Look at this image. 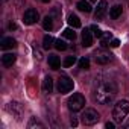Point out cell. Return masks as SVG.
<instances>
[{"instance_id": "6da1fadb", "label": "cell", "mask_w": 129, "mask_h": 129, "mask_svg": "<svg viewBox=\"0 0 129 129\" xmlns=\"http://www.w3.org/2000/svg\"><path fill=\"white\" fill-rule=\"evenodd\" d=\"M117 94V87L112 81L103 79L99 81L96 84V90H94V99L100 103V105H109L112 103V100L115 99Z\"/></svg>"}, {"instance_id": "7a4b0ae2", "label": "cell", "mask_w": 129, "mask_h": 129, "mask_svg": "<svg viewBox=\"0 0 129 129\" xmlns=\"http://www.w3.org/2000/svg\"><path fill=\"white\" fill-rule=\"evenodd\" d=\"M129 114V102L127 100H120L114 105V111H112V117L115 123H121L126 115Z\"/></svg>"}, {"instance_id": "3957f363", "label": "cell", "mask_w": 129, "mask_h": 129, "mask_svg": "<svg viewBox=\"0 0 129 129\" xmlns=\"http://www.w3.org/2000/svg\"><path fill=\"white\" fill-rule=\"evenodd\" d=\"M67 106H69V109H70L72 112H78V111H81V109L85 106V97H84L81 93H75L73 96L69 97Z\"/></svg>"}, {"instance_id": "277c9868", "label": "cell", "mask_w": 129, "mask_h": 129, "mask_svg": "<svg viewBox=\"0 0 129 129\" xmlns=\"http://www.w3.org/2000/svg\"><path fill=\"white\" fill-rule=\"evenodd\" d=\"M82 123L84 124H87V126H93V124H96L99 120H100V115H99V112L96 111V109H93V108H88V109H85L84 112H82Z\"/></svg>"}, {"instance_id": "5b68a950", "label": "cell", "mask_w": 129, "mask_h": 129, "mask_svg": "<svg viewBox=\"0 0 129 129\" xmlns=\"http://www.w3.org/2000/svg\"><path fill=\"white\" fill-rule=\"evenodd\" d=\"M73 81L72 79H69V78H66V76H62V78H59L58 79V84H56V90H58V93H61V94H66V93H70L72 90H73Z\"/></svg>"}, {"instance_id": "8992f818", "label": "cell", "mask_w": 129, "mask_h": 129, "mask_svg": "<svg viewBox=\"0 0 129 129\" xmlns=\"http://www.w3.org/2000/svg\"><path fill=\"white\" fill-rule=\"evenodd\" d=\"M38 18H40V15H38V12L35 11V9H27L24 14H23V21H24V24H35L37 21H38Z\"/></svg>"}, {"instance_id": "52a82bcc", "label": "cell", "mask_w": 129, "mask_h": 129, "mask_svg": "<svg viewBox=\"0 0 129 129\" xmlns=\"http://www.w3.org/2000/svg\"><path fill=\"white\" fill-rule=\"evenodd\" d=\"M94 59H96V62H97V64H100V66H105V64H108V62H111V61H112V55H111V53H108V52L100 50V52H97V53H96Z\"/></svg>"}, {"instance_id": "ba28073f", "label": "cell", "mask_w": 129, "mask_h": 129, "mask_svg": "<svg viewBox=\"0 0 129 129\" xmlns=\"http://www.w3.org/2000/svg\"><path fill=\"white\" fill-rule=\"evenodd\" d=\"M106 11H108V3H106V0H100L99 5H97V9H96V12H94V18H96V20H102V18L105 17Z\"/></svg>"}, {"instance_id": "9c48e42d", "label": "cell", "mask_w": 129, "mask_h": 129, "mask_svg": "<svg viewBox=\"0 0 129 129\" xmlns=\"http://www.w3.org/2000/svg\"><path fill=\"white\" fill-rule=\"evenodd\" d=\"M91 29H84L82 32V46L84 47H91L93 46V35L90 32Z\"/></svg>"}, {"instance_id": "30bf717a", "label": "cell", "mask_w": 129, "mask_h": 129, "mask_svg": "<svg viewBox=\"0 0 129 129\" xmlns=\"http://www.w3.org/2000/svg\"><path fill=\"white\" fill-rule=\"evenodd\" d=\"M17 46V41L12 38V37H6L3 38L2 41H0V47H2L3 50H8V49H14Z\"/></svg>"}, {"instance_id": "8fae6325", "label": "cell", "mask_w": 129, "mask_h": 129, "mask_svg": "<svg viewBox=\"0 0 129 129\" xmlns=\"http://www.w3.org/2000/svg\"><path fill=\"white\" fill-rule=\"evenodd\" d=\"M41 88H43V93L44 94H50L53 91V79L50 76H46L44 81H43V87Z\"/></svg>"}, {"instance_id": "7c38bea8", "label": "cell", "mask_w": 129, "mask_h": 129, "mask_svg": "<svg viewBox=\"0 0 129 129\" xmlns=\"http://www.w3.org/2000/svg\"><path fill=\"white\" fill-rule=\"evenodd\" d=\"M15 59H17V56L14 53H5L2 56V64H3L5 67H11L12 64L15 62Z\"/></svg>"}, {"instance_id": "4fadbf2b", "label": "cell", "mask_w": 129, "mask_h": 129, "mask_svg": "<svg viewBox=\"0 0 129 129\" xmlns=\"http://www.w3.org/2000/svg\"><path fill=\"white\" fill-rule=\"evenodd\" d=\"M49 66H50L52 70H58L61 67V59L56 55H50L49 56Z\"/></svg>"}, {"instance_id": "5bb4252c", "label": "cell", "mask_w": 129, "mask_h": 129, "mask_svg": "<svg viewBox=\"0 0 129 129\" xmlns=\"http://www.w3.org/2000/svg\"><path fill=\"white\" fill-rule=\"evenodd\" d=\"M121 12H123V8H121L120 5H114V6L109 9V17H111L112 20H117V18L121 15Z\"/></svg>"}, {"instance_id": "9a60e30c", "label": "cell", "mask_w": 129, "mask_h": 129, "mask_svg": "<svg viewBox=\"0 0 129 129\" xmlns=\"http://www.w3.org/2000/svg\"><path fill=\"white\" fill-rule=\"evenodd\" d=\"M76 8H78L81 12H87V14H88V12H91V9H93V8H91V5H90L88 2H85V0H81V2H78Z\"/></svg>"}, {"instance_id": "2e32d148", "label": "cell", "mask_w": 129, "mask_h": 129, "mask_svg": "<svg viewBox=\"0 0 129 129\" xmlns=\"http://www.w3.org/2000/svg\"><path fill=\"white\" fill-rule=\"evenodd\" d=\"M67 21H69V24H70L72 27H75V29H78V27H81V20H79V17H78V15H75V14H72V15H69V18H67Z\"/></svg>"}, {"instance_id": "e0dca14e", "label": "cell", "mask_w": 129, "mask_h": 129, "mask_svg": "<svg viewBox=\"0 0 129 129\" xmlns=\"http://www.w3.org/2000/svg\"><path fill=\"white\" fill-rule=\"evenodd\" d=\"M52 46H55V40H53V37H52V35H46V37L43 38V47H44L46 50H49Z\"/></svg>"}, {"instance_id": "ac0fdd59", "label": "cell", "mask_w": 129, "mask_h": 129, "mask_svg": "<svg viewBox=\"0 0 129 129\" xmlns=\"http://www.w3.org/2000/svg\"><path fill=\"white\" fill-rule=\"evenodd\" d=\"M111 40V32H105L103 34V37L100 38V46H102V49H106L109 44H108V41Z\"/></svg>"}, {"instance_id": "d6986e66", "label": "cell", "mask_w": 129, "mask_h": 129, "mask_svg": "<svg viewBox=\"0 0 129 129\" xmlns=\"http://www.w3.org/2000/svg\"><path fill=\"white\" fill-rule=\"evenodd\" d=\"M43 27H44L46 30H52V29H53V21H52V17H50V15L44 17V20H43Z\"/></svg>"}, {"instance_id": "ffe728a7", "label": "cell", "mask_w": 129, "mask_h": 129, "mask_svg": "<svg viewBox=\"0 0 129 129\" xmlns=\"http://www.w3.org/2000/svg\"><path fill=\"white\" fill-rule=\"evenodd\" d=\"M75 62H76V56H73V55H72V56H67L66 59H64L62 66H64V67H72Z\"/></svg>"}, {"instance_id": "44dd1931", "label": "cell", "mask_w": 129, "mask_h": 129, "mask_svg": "<svg viewBox=\"0 0 129 129\" xmlns=\"http://www.w3.org/2000/svg\"><path fill=\"white\" fill-rule=\"evenodd\" d=\"M62 35H64V38H67V40H75L76 38V32L73 29H66L62 32Z\"/></svg>"}, {"instance_id": "7402d4cb", "label": "cell", "mask_w": 129, "mask_h": 129, "mask_svg": "<svg viewBox=\"0 0 129 129\" xmlns=\"http://www.w3.org/2000/svg\"><path fill=\"white\" fill-rule=\"evenodd\" d=\"M55 47L58 49V50H66L67 49V43L64 41V40H55Z\"/></svg>"}, {"instance_id": "603a6c76", "label": "cell", "mask_w": 129, "mask_h": 129, "mask_svg": "<svg viewBox=\"0 0 129 129\" xmlns=\"http://www.w3.org/2000/svg\"><path fill=\"white\" fill-rule=\"evenodd\" d=\"M79 69H82V70H88L90 69V59L88 58H82L79 61Z\"/></svg>"}, {"instance_id": "cb8c5ba5", "label": "cell", "mask_w": 129, "mask_h": 129, "mask_svg": "<svg viewBox=\"0 0 129 129\" xmlns=\"http://www.w3.org/2000/svg\"><path fill=\"white\" fill-rule=\"evenodd\" d=\"M90 29H91V32L94 34V37H97V38H102V37H103V32H102V30H100V29H99L96 24H93Z\"/></svg>"}, {"instance_id": "d4e9b609", "label": "cell", "mask_w": 129, "mask_h": 129, "mask_svg": "<svg viewBox=\"0 0 129 129\" xmlns=\"http://www.w3.org/2000/svg\"><path fill=\"white\" fill-rule=\"evenodd\" d=\"M109 46H111V47H118V46H120V40L114 38V40H112V41L109 43Z\"/></svg>"}, {"instance_id": "484cf974", "label": "cell", "mask_w": 129, "mask_h": 129, "mask_svg": "<svg viewBox=\"0 0 129 129\" xmlns=\"http://www.w3.org/2000/svg\"><path fill=\"white\" fill-rule=\"evenodd\" d=\"M34 55H35V58H37L38 61H40V59L43 58V56H41V52H40V50H37L35 47H34Z\"/></svg>"}, {"instance_id": "4316f807", "label": "cell", "mask_w": 129, "mask_h": 129, "mask_svg": "<svg viewBox=\"0 0 129 129\" xmlns=\"http://www.w3.org/2000/svg\"><path fill=\"white\" fill-rule=\"evenodd\" d=\"M8 27H9V30H15V29H17V24L12 21V23H9V24H8Z\"/></svg>"}, {"instance_id": "83f0119b", "label": "cell", "mask_w": 129, "mask_h": 129, "mask_svg": "<svg viewBox=\"0 0 129 129\" xmlns=\"http://www.w3.org/2000/svg\"><path fill=\"white\" fill-rule=\"evenodd\" d=\"M70 124H72L73 127H76V126H78V120H76V118L73 117V118H72V121H70Z\"/></svg>"}, {"instance_id": "f1b7e54d", "label": "cell", "mask_w": 129, "mask_h": 129, "mask_svg": "<svg viewBox=\"0 0 129 129\" xmlns=\"http://www.w3.org/2000/svg\"><path fill=\"white\" fill-rule=\"evenodd\" d=\"M105 126H106V129H114V123H112V121H108Z\"/></svg>"}, {"instance_id": "f546056e", "label": "cell", "mask_w": 129, "mask_h": 129, "mask_svg": "<svg viewBox=\"0 0 129 129\" xmlns=\"http://www.w3.org/2000/svg\"><path fill=\"white\" fill-rule=\"evenodd\" d=\"M41 2H44V3H47V2H50V0H41Z\"/></svg>"}, {"instance_id": "4dcf8cb0", "label": "cell", "mask_w": 129, "mask_h": 129, "mask_svg": "<svg viewBox=\"0 0 129 129\" xmlns=\"http://www.w3.org/2000/svg\"><path fill=\"white\" fill-rule=\"evenodd\" d=\"M90 2H97V0H90Z\"/></svg>"}, {"instance_id": "1f68e13d", "label": "cell", "mask_w": 129, "mask_h": 129, "mask_svg": "<svg viewBox=\"0 0 129 129\" xmlns=\"http://www.w3.org/2000/svg\"><path fill=\"white\" fill-rule=\"evenodd\" d=\"M5 2H6V0H5Z\"/></svg>"}]
</instances>
